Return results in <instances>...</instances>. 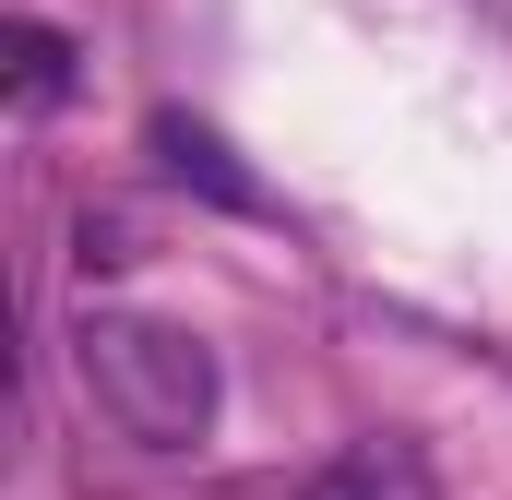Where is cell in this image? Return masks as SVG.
Instances as JSON below:
<instances>
[{"mask_svg":"<svg viewBox=\"0 0 512 500\" xmlns=\"http://www.w3.org/2000/svg\"><path fill=\"white\" fill-rule=\"evenodd\" d=\"M72 370L108 405V429L143 453H191L215 429V346L191 322H155V310H84L72 322Z\"/></svg>","mask_w":512,"mask_h":500,"instance_id":"obj_1","label":"cell"},{"mask_svg":"<svg viewBox=\"0 0 512 500\" xmlns=\"http://www.w3.org/2000/svg\"><path fill=\"white\" fill-rule=\"evenodd\" d=\"M298 500H441V477H429V453L405 429H370V441H346Z\"/></svg>","mask_w":512,"mask_h":500,"instance_id":"obj_2","label":"cell"},{"mask_svg":"<svg viewBox=\"0 0 512 500\" xmlns=\"http://www.w3.org/2000/svg\"><path fill=\"white\" fill-rule=\"evenodd\" d=\"M0 84H12V108H60L72 96V36L36 24V12H12L0 24Z\"/></svg>","mask_w":512,"mask_h":500,"instance_id":"obj_3","label":"cell"},{"mask_svg":"<svg viewBox=\"0 0 512 500\" xmlns=\"http://www.w3.org/2000/svg\"><path fill=\"white\" fill-rule=\"evenodd\" d=\"M155 155H167V179H191V191H215V203H239V215L262 203V191H251V167H239V155H227L203 120H179V108L155 120Z\"/></svg>","mask_w":512,"mask_h":500,"instance_id":"obj_4","label":"cell"},{"mask_svg":"<svg viewBox=\"0 0 512 500\" xmlns=\"http://www.w3.org/2000/svg\"><path fill=\"white\" fill-rule=\"evenodd\" d=\"M489 12H512V0H489Z\"/></svg>","mask_w":512,"mask_h":500,"instance_id":"obj_5","label":"cell"}]
</instances>
